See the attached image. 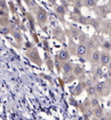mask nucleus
Masks as SVG:
<instances>
[{"label": "nucleus", "mask_w": 111, "mask_h": 120, "mask_svg": "<svg viewBox=\"0 0 111 120\" xmlns=\"http://www.w3.org/2000/svg\"><path fill=\"white\" fill-rule=\"evenodd\" d=\"M110 57L107 55V54H104V53H103L101 56H100V61H101V64L103 65V66H106V65H108V63L110 62Z\"/></svg>", "instance_id": "f257e3e1"}, {"label": "nucleus", "mask_w": 111, "mask_h": 120, "mask_svg": "<svg viewBox=\"0 0 111 120\" xmlns=\"http://www.w3.org/2000/svg\"><path fill=\"white\" fill-rule=\"evenodd\" d=\"M37 19L39 22H46L47 20V13L44 10H39L37 12Z\"/></svg>", "instance_id": "f03ea898"}, {"label": "nucleus", "mask_w": 111, "mask_h": 120, "mask_svg": "<svg viewBox=\"0 0 111 120\" xmlns=\"http://www.w3.org/2000/svg\"><path fill=\"white\" fill-rule=\"evenodd\" d=\"M62 69H63V71L65 72V73H69V72H71L72 70H73V66L70 64V63H63V65H62Z\"/></svg>", "instance_id": "7ed1b4c3"}, {"label": "nucleus", "mask_w": 111, "mask_h": 120, "mask_svg": "<svg viewBox=\"0 0 111 120\" xmlns=\"http://www.w3.org/2000/svg\"><path fill=\"white\" fill-rule=\"evenodd\" d=\"M76 52H77V54H78V55H84V54L86 53V47H85L83 44L78 45Z\"/></svg>", "instance_id": "20e7f679"}, {"label": "nucleus", "mask_w": 111, "mask_h": 120, "mask_svg": "<svg viewBox=\"0 0 111 120\" xmlns=\"http://www.w3.org/2000/svg\"><path fill=\"white\" fill-rule=\"evenodd\" d=\"M12 35H13V37H14V38L18 41V42H21V40H22V37H21V34L19 32V31H13L12 32Z\"/></svg>", "instance_id": "39448f33"}, {"label": "nucleus", "mask_w": 111, "mask_h": 120, "mask_svg": "<svg viewBox=\"0 0 111 120\" xmlns=\"http://www.w3.org/2000/svg\"><path fill=\"white\" fill-rule=\"evenodd\" d=\"M59 57H60V59H62V60H66V59L69 58V54H68V52H67L66 51L62 50V51H61V52H59Z\"/></svg>", "instance_id": "423d86ee"}, {"label": "nucleus", "mask_w": 111, "mask_h": 120, "mask_svg": "<svg viewBox=\"0 0 111 120\" xmlns=\"http://www.w3.org/2000/svg\"><path fill=\"white\" fill-rule=\"evenodd\" d=\"M100 52L99 51H95V52H92V60L94 61V62H98L99 60H100Z\"/></svg>", "instance_id": "0eeeda50"}, {"label": "nucleus", "mask_w": 111, "mask_h": 120, "mask_svg": "<svg viewBox=\"0 0 111 120\" xmlns=\"http://www.w3.org/2000/svg\"><path fill=\"white\" fill-rule=\"evenodd\" d=\"M73 70H74V73L76 74V75H79L83 72V68L80 67V66H75V68H73Z\"/></svg>", "instance_id": "6e6552de"}, {"label": "nucleus", "mask_w": 111, "mask_h": 120, "mask_svg": "<svg viewBox=\"0 0 111 120\" xmlns=\"http://www.w3.org/2000/svg\"><path fill=\"white\" fill-rule=\"evenodd\" d=\"M104 82H98L97 84H96V86H95V89H96V92H102L103 90H104Z\"/></svg>", "instance_id": "1a4fd4ad"}, {"label": "nucleus", "mask_w": 111, "mask_h": 120, "mask_svg": "<svg viewBox=\"0 0 111 120\" xmlns=\"http://www.w3.org/2000/svg\"><path fill=\"white\" fill-rule=\"evenodd\" d=\"M87 92H88V94H89L90 96H92V95H94V94L96 93V89H95V87H94V86L90 85V86H89V87H88Z\"/></svg>", "instance_id": "9d476101"}, {"label": "nucleus", "mask_w": 111, "mask_h": 120, "mask_svg": "<svg viewBox=\"0 0 111 120\" xmlns=\"http://www.w3.org/2000/svg\"><path fill=\"white\" fill-rule=\"evenodd\" d=\"M56 11L60 14H64V8L62 6H58L56 8Z\"/></svg>", "instance_id": "9b49d317"}, {"label": "nucleus", "mask_w": 111, "mask_h": 120, "mask_svg": "<svg viewBox=\"0 0 111 120\" xmlns=\"http://www.w3.org/2000/svg\"><path fill=\"white\" fill-rule=\"evenodd\" d=\"M26 3H27V5L30 8H33V7H35L36 6V3H35V0H26Z\"/></svg>", "instance_id": "f8f14e48"}, {"label": "nucleus", "mask_w": 111, "mask_h": 120, "mask_svg": "<svg viewBox=\"0 0 111 120\" xmlns=\"http://www.w3.org/2000/svg\"><path fill=\"white\" fill-rule=\"evenodd\" d=\"M103 48H104V49H107V50L111 49V43H110L109 41H104V42L103 43Z\"/></svg>", "instance_id": "ddd939ff"}, {"label": "nucleus", "mask_w": 111, "mask_h": 120, "mask_svg": "<svg viewBox=\"0 0 111 120\" xmlns=\"http://www.w3.org/2000/svg\"><path fill=\"white\" fill-rule=\"evenodd\" d=\"M95 115H96L97 117H101V116L103 115V111H102V109H100V108L96 109V110H95Z\"/></svg>", "instance_id": "4468645a"}, {"label": "nucleus", "mask_w": 111, "mask_h": 120, "mask_svg": "<svg viewBox=\"0 0 111 120\" xmlns=\"http://www.w3.org/2000/svg\"><path fill=\"white\" fill-rule=\"evenodd\" d=\"M91 105H92L93 107H96V106L99 105V101H98L96 98H93V99L91 100Z\"/></svg>", "instance_id": "2eb2a0df"}, {"label": "nucleus", "mask_w": 111, "mask_h": 120, "mask_svg": "<svg viewBox=\"0 0 111 120\" xmlns=\"http://www.w3.org/2000/svg\"><path fill=\"white\" fill-rule=\"evenodd\" d=\"M79 22H80V23H83V24L88 23V22H87L86 18H84V17H80V18H79Z\"/></svg>", "instance_id": "dca6fc26"}, {"label": "nucleus", "mask_w": 111, "mask_h": 120, "mask_svg": "<svg viewBox=\"0 0 111 120\" xmlns=\"http://www.w3.org/2000/svg\"><path fill=\"white\" fill-rule=\"evenodd\" d=\"M0 8H1V9H2V8H7L5 0H0Z\"/></svg>", "instance_id": "f3484780"}, {"label": "nucleus", "mask_w": 111, "mask_h": 120, "mask_svg": "<svg viewBox=\"0 0 111 120\" xmlns=\"http://www.w3.org/2000/svg\"><path fill=\"white\" fill-rule=\"evenodd\" d=\"M86 4L88 6H94L95 5V2L93 0H86Z\"/></svg>", "instance_id": "a211bd4d"}, {"label": "nucleus", "mask_w": 111, "mask_h": 120, "mask_svg": "<svg viewBox=\"0 0 111 120\" xmlns=\"http://www.w3.org/2000/svg\"><path fill=\"white\" fill-rule=\"evenodd\" d=\"M0 32L3 33V34H7L8 33V28L7 27H3V28H1Z\"/></svg>", "instance_id": "6ab92c4d"}, {"label": "nucleus", "mask_w": 111, "mask_h": 120, "mask_svg": "<svg viewBox=\"0 0 111 120\" xmlns=\"http://www.w3.org/2000/svg\"><path fill=\"white\" fill-rule=\"evenodd\" d=\"M96 75H98V76H102L103 75V71H102V68H98L96 69Z\"/></svg>", "instance_id": "aec40b11"}, {"label": "nucleus", "mask_w": 111, "mask_h": 120, "mask_svg": "<svg viewBox=\"0 0 111 120\" xmlns=\"http://www.w3.org/2000/svg\"><path fill=\"white\" fill-rule=\"evenodd\" d=\"M55 66H56L58 71H60V63H59V60H57V59L55 60Z\"/></svg>", "instance_id": "412c9836"}, {"label": "nucleus", "mask_w": 111, "mask_h": 120, "mask_svg": "<svg viewBox=\"0 0 111 120\" xmlns=\"http://www.w3.org/2000/svg\"><path fill=\"white\" fill-rule=\"evenodd\" d=\"M93 46H94V45H93V42H92V41L89 42V47H90V48H92Z\"/></svg>", "instance_id": "4be33fe9"}, {"label": "nucleus", "mask_w": 111, "mask_h": 120, "mask_svg": "<svg viewBox=\"0 0 111 120\" xmlns=\"http://www.w3.org/2000/svg\"><path fill=\"white\" fill-rule=\"evenodd\" d=\"M87 85H89V86L91 85V81H90V80H88V81H87Z\"/></svg>", "instance_id": "5701e85b"}, {"label": "nucleus", "mask_w": 111, "mask_h": 120, "mask_svg": "<svg viewBox=\"0 0 111 120\" xmlns=\"http://www.w3.org/2000/svg\"><path fill=\"white\" fill-rule=\"evenodd\" d=\"M74 11H75V13H79V10H78L77 8H75V9H74Z\"/></svg>", "instance_id": "b1692460"}, {"label": "nucleus", "mask_w": 111, "mask_h": 120, "mask_svg": "<svg viewBox=\"0 0 111 120\" xmlns=\"http://www.w3.org/2000/svg\"><path fill=\"white\" fill-rule=\"evenodd\" d=\"M108 68H109V69H111V60H110V62L108 63Z\"/></svg>", "instance_id": "393cba45"}, {"label": "nucleus", "mask_w": 111, "mask_h": 120, "mask_svg": "<svg viewBox=\"0 0 111 120\" xmlns=\"http://www.w3.org/2000/svg\"><path fill=\"white\" fill-rule=\"evenodd\" d=\"M103 75H104V78H107V75H108V74H107V73H104V74H103Z\"/></svg>", "instance_id": "a878e982"}, {"label": "nucleus", "mask_w": 111, "mask_h": 120, "mask_svg": "<svg viewBox=\"0 0 111 120\" xmlns=\"http://www.w3.org/2000/svg\"><path fill=\"white\" fill-rule=\"evenodd\" d=\"M49 2H50V3H52V4H53V3H55V0H49Z\"/></svg>", "instance_id": "bb28decb"}, {"label": "nucleus", "mask_w": 111, "mask_h": 120, "mask_svg": "<svg viewBox=\"0 0 111 120\" xmlns=\"http://www.w3.org/2000/svg\"><path fill=\"white\" fill-rule=\"evenodd\" d=\"M93 1H94V2H95V3H96V2H98V1H99V0H93Z\"/></svg>", "instance_id": "cd10ccee"}]
</instances>
